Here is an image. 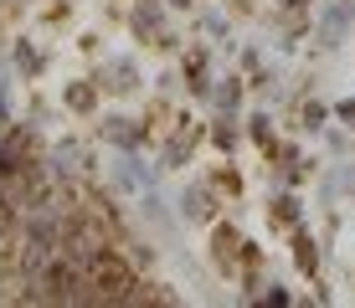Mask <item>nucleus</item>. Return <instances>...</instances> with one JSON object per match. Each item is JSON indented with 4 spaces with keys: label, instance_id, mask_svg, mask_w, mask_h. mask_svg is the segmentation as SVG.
Listing matches in <instances>:
<instances>
[{
    "label": "nucleus",
    "instance_id": "1",
    "mask_svg": "<svg viewBox=\"0 0 355 308\" xmlns=\"http://www.w3.org/2000/svg\"><path fill=\"white\" fill-rule=\"evenodd\" d=\"M88 278L103 288V303H124V293L139 282V273H134L129 252H119V246H103V252L88 262Z\"/></svg>",
    "mask_w": 355,
    "mask_h": 308
},
{
    "label": "nucleus",
    "instance_id": "2",
    "mask_svg": "<svg viewBox=\"0 0 355 308\" xmlns=\"http://www.w3.org/2000/svg\"><path fill=\"white\" fill-rule=\"evenodd\" d=\"M31 159H42L36 154V134L31 129H0V175H21V170L31 165Z\"/></svg>",
    "mask_w": 355,
    "mask_h": 308
},
{
    "label": "nucleus",
    "instance_id": "3",
    "mask_svg": "<svg viewBox=\"0 0 355 308\" xmlns=\"http://www.w3.org/2000/svg\"><path fill=\"white\" fill-rule=\"evenodd\" d=\"M98 134H103L108 144H119L124 154H134L144 139H150V134H144V123H134V118H119V114H108L103 123H98Z\"/></svg>",
    "mask_w": 355,
    "mask_h": 308
},
{
    "label": "nucleus",
    "instance_id": "4",
    "mask_svg": "<svg viewBox=\"0 0 355 308\" xmlns=\"http://www.w3.org/2000/svg\"><path fill=\"white\" fill-rule=\"evenodd\" d=\"M237 257H242V237L232 226H216V237H211V262L222 267L227 278H237Z\"/></svg>",
    "mask_w": 355,
    "mask_h": 308
},
{
    "label": "nucleus",
    "instance_id": "5",
    "mask_svg": "<svg viewBox=\"0 0 355 308\" xmlns=\"http://www.w3.org/2000/svg\"><path fill=\"white\" fill-rule=\"evenodd\" d=\"M180 216H186V221H211V216H216L211 185H191V190L180 195Z\"/></svg>",
    "mask_w": 355,
    "mask_h": 308
},
{
    "label": "nucleus",
    "instance_id": "6",
    "mask_svg": "<svg viewBox=\"0 0 355 308\" xmlns=\"http://www.w3.org/2000/svg\"><path fill=\"white\" fill-rule=\"evenodd\" d=\"M103 82H108L114 93H129V88H139V67H134L129 57H114V62L103 67Z\"/></svg>",
    "mask_w": 355,
    "mask_h": 308
},
{
    "label": "nucleus",
    "instance_id": "7",
    "mask_svg": "<svg viewBox=\"0 0 355 308\" xmlns=\"http://www.w3.org/2000/svg\"><path fill=\"white\" fill-rule=\"evenodd\" d=\"M98 88H103V82H67L62 103L72 108V114H93V108H98Z\"/></svg>",
    "mask_w": 355,
    "mask_h": 308
},
{
    "label": "nucleus",
    "instance_id": "8",
    "mask_svg": "<svg viewBox=\"0 0 355 308\" xmlns=\"http://www.w3.org/2000/svg\"><path fill=\"white\" fill-rule=\"evenodd\" d=\"M293 262H299L309 278L320 273V242H314L309 231H299V226H293Z\"/></svg>",
    "mask_w": 355,
    "mask_h": 308
},
{
    "label": "nucleus",
    "instance_id": "9",
    "mask_svg": "<svg viewBox=\"0 0 355 308\" xmlns=\"http://www.w3.org/2000/svg\"><path fill=\"white\" fill-rule=\"evenodd\" d=\"M129 26H134V36H155L160 31V6H155V0H139L134 16H129Z\"/></svg>",
    "mask_w": 355,
    "mask_h": 308
},
{
    "label": "nucleus",
    "instance_id": "10",
    "mask_svg": "<svg viewBox=\"0 0 355 308\" xmlns=\"http://www.w3.org/2000/svg\"><path fill=\"white\" fill-rule=\"evenodd\" d=\"M211 144H216L222 154H232V150H237V114H222V118L211 123Z\"/></svg>",
    "mask_w": 355,
    "mask_h": 308
},
{
    "label": "nucleus",
    "instance_id": "11",
    "mask_svg": "<svg viewBox=\"0 0 355 308\" xmlns=\"http://www.w3.org/2000/svg\"><path fill=\"white\" fill-rule=\"evenodd\" d=\"M10 57H16V67L26 72V78H42V67H46V57L36 52L31 42H16V52H10Z\"/></svg>",
    "mask_w": 355,
    "mask_h": 308
},
{
    "label": "nucleus",
    "instance_id": "12",
    "mask_svg": "<svg viewBox=\"0 0 355 308\" xmlns=\"http://www.w3.org/2000/svg\"><path fill=\"white\" fill-rule=\"evenodd\" d=\"M216 98V108L222 114H237V103H242V78H222V88H211Z\"/></svg>",
    "mask_w": 355,
    "mask_h": 308
},
{
    "label": "nucleus",
    "instance_id": "13",
    "mask_svg": "<svg viewBox=\"0 0 355 308\" xmlns=\"http://www.w3.org/2000/svg\"><path fill=\"white\" fill-rule=\"evenodd\" d=\"M273 221H278V226H299V221H304L299 195H278V201H273Z\"/></svg>",
    "mask_w": 355,
    "mask_h": 308
},
{
    "label": "nucleus",
    "instance_id": "14",
    "mask_svg": "<svg viewBox=\"0 0 355 308\" xmlns=\"http://www.w3.org/2000/svg\"><path fill=\"white\" fill-rule=\"evenodd\" d=\"M191 134H170V144H165V165L160 170H180V159H191Z\"/></svg>",
    "mask_w": 355,
    "mask_h": 308
},
{
    "label": "nucleus",
    "instance_id": "15",
    "mask_svg": "<svg viewBox=\"0 0 355 308\" xmlns=\"http://www.w3.org/2000/svg\"><path fill=\"white\" fill-rule=\"evenodd\" d=\"M248 134H252V144L273 150V123H268V114H252V118H248Z\"/></svg>",
    "mask_w": 355,
    "mask_h": 308
},
{
    "label": "nucleus",
    "instance_id": "16",
    "mask_svg": "<svg viewBox=\"0 0 355 308\" xmlns=\"http://www.w3.org/2000/svg\"><path fill=\"white\" fill-rule=\"evenodd\" d=\"M124 252H129V262H134V267H150V262H155V246H150V242H129Z\"/></svg>",
    "mask_w": 355,
    "mask_h": 308
},
{
    "label": "nucleus",
    "instance_id": "17",
    "mask_svg": "<svg viewBox=\"0 0 355 308\" xmlns=\"http://www.w3.org/2000/svg\"><path fill=\"white\" fill-rule=\"evenodd\" d=\"M324 123V103H304V129H320Z\"/></svg>",
    "mask_w": 355,
    "mask_h": 308
},
{
    "label": "nucleus",
    "instance_id": "18",
    "mask_svg": "<svg viewBox=\"0 0 355 308\" xmlns=\"http://www.w3.org/2000/svg\"><path fill=\"white\" fill-rule=\"evenodd\" d=\"M206 31H211V36H227V21L216 16V10H211V16H206Z\"/></svg>",
    "mask_w": 355,
    "mask_h": 308
},
{
    "label": "nucleus",
    "instance_id": "19",
    "mask_svg": "<svg viewBox=\"0 0 355 308\" xmlns=\"http://www.w3.org/2000/svg\"><path fill=\"white\" fill-rule=\"evenodd\" d=\"M335 118H345V123H350V129H355V103H350V98H345V103H340V108H335Z\"/></svg>",
    "mask_w": 355,
    "mask_h": 308
},
{
    "label": "nucleus",
    "instance_id": "20",
    "mask_svg": "<svg viewBox=\"0 0 355 308\" xmlns=\"http://www.w3.org/2000/svg\"><path fill=\"white\" fill-rule=\"evenodd\" d=\"M10 123V108H6V88H0V129Z\"/></svg>",
    "mask_w": 355,
    "mask_h": 308
},
{
    "label": "nucleus",
    "instance_id": "21",
    "mask_svg": "<svg viewBox=\"0 0 355 308\" xmlns=\"http://www.w3.org/2000/svg\"><path fill=\"white\" fill-rule=\"evenodd\" d=\"M309 0H278V10H304Z\"/></svg>",
    "mask_w": 355,
    "mask_h": 308
},
{
    "label": "nucleus",
    "instance_id": "22",
    "mask_svg": "<svg viewBox=\"0 0 355 308\" xmlns=\"http://www.w3.org/2000/svg\"><path fill=\"white\" fill-rule=\"evenodd\" d=\"M165 6H175V10H180V6H191V0H165Z\"/></svg>",
    "mask_w": 355,
    "mask_h": 308
}]
</instances>
